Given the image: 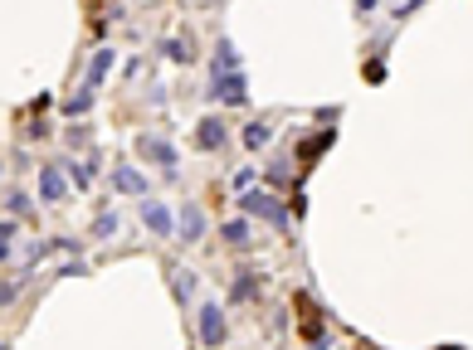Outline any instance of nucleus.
<instances>
[{"label":"nucleus","mask_w":473,"mask_h":350,"mask_svg":"<svg viewBox=\"0 0 473 350\" xmlns=\"http://www.w3.org/2000/svg\"><path fill=\"white\" fill-rule=\"evenodd\" d=\"M210 97H225V102L244 107V102H249V88H244L239 69H234V73H215V83H210Z\"/></svg>","instance_id":"obj_1"},{"label":"nucleus","mask_w":473,"mask_h":350,"mask_svg":"<svg viewBox=\"0 0 473 350\" xmlns=\"http://www.w3.org/2000/svg\"><path fill=\"white\" fill-rule=\"evenodd\" d=\"M225 336H230V331H225V312H220L215 302H205V307H200V340H205V345H225Z\"/></svg>","instance_id":"obj_2"},{"label":"nucleus","mask_w":473,"mask_h":350,"mask_svg":"<svg viewBox=\"0 0 473 350\" xmlns=\"http://www.w3.org/2000/svg\"><path fill=\"white\" fill-rule=\"evenodd\" d=\"M225 122H220V117H205V122H195V146L200 151H220L225 146Z\"/></svg>","instance_id":"obj_3"},{"label":"nucleus","mask_w":473,"mask_h":350,"mask_svg":"<svg viewBox=\"0 0 473 350\" xmlns=\"http://www.w3.org/2000/svg\"><path fill=\"white\" fill-rule=\"evenodd\" d=\"M239 209H249V214H274V224H288V214H283V205H278L274 195H239Z\"/></svg>","instance_id":"obj_4"},{"label":"nucleus","mask_w":473,"mask_h":350,"mask_svg":"<svg viewBox=\"0 0 473 350\" xmlns=\"http://www.w3.org/2000/svg\"><path fill=\"white\" fill-rule=\"evenodd\" d=\"M142 224H146L151 233H171V229H176V224H171V209H166L162 200H146V205H142Z\"/></svg>","instance_id":"obj_5"},{"label":"nucleus","mask_w":473,"mask_h":350,"mask_svg":"<svg viewBox=\"0 0 473 350\" xmlns=\"http://www.w3.org/2000/svg\"><path fill=\"white\" fill-rule=\"evenodd\" d=\"M39 195H44L49 205H59V200L69 195V185H64V175H59V170H44V175H39Z\"/></svg>","instance_id":"obj_6"},{"label":"nucleus","mask_w":473,"mask_h":350,"mask_svg":"<svg viewBox=\"0 0 473 350\" xmlns=\"http://www.w3.org/2000/svg\"><path fill=\"white\" fill-rule=\"evenodd\" d=\"M113 185L122 190V195H146V180L132 170V165H118V175H113Z\"/></svg>","instance_id":"obj_7"},{"label":"nucleus","mask_w":473,"mask_h":350,"mask_svg":"<svg viewBox=\"0 0 473 350\" xmlns=\"http://www.w3.org/2000/svg\"><path fill=\"white\" fill-rule=\"evenodd\" d=\"M142 156L146 161H162V165H176V151L166 141H156V137H142Z\"/></svg>","instance_id":"obj_8"},{"label":"nucleus","mask_w":473,"mask_h":350,"mask_svg":"<svg viewBox=\"0 0 473 350\" xmlns=\"http://www.w3.org/2000/svg\"><path fill=\"white\" fill-rule=\"evenodd\" d=\"M200 233H205V214L195 209V205H186V214H181V239H200Z\"/></svg>","instance_id":"obj_9"},{"label":"nucleus","mask_w":473,"mask_h":350,"mask_svg":"<svg viewBox=\"0 0 473 350\" xmlns=\"http://www.w3.org/2000/svg\"><path fill=\"white\" fill-rule=\"evenodd\" d=\"M239 69V54L230 49V39H220V49H215V64H210V73H234Z\"/></svg>","instance_id":"obj_10"},{"label":"nucleus","mask_w":473,"mask_h":350,"mask_svg":"<svg viewBox=\"0 0 473 350\" xmlns=\"http://www.w3.org/2000/svg\"><path fill=\"white\" fill-rule=\"evenodd\" d=\"M108 64H113V49H102L93 64H88V78H83V88H93V83H102V73H108Z\"/></svg>","instance_id":"obj_11"},{"label":"nucleus","mask_w":473,"mask_h":350,"mask_svg":"<svg viewBox=\"0 0 473 350\" xmlns=\"http://www.w3.org/2000/svg\"><path fill=\"white\" fill-rule=\"evenodd\" d=\"M244 146H249V151H264V146H269V127H264V122H249V127H244Z\"/></svg>","instance_id":"obj_12"},{"label":"nucleus","mask_w":473,"mask_h":350,"mask_svg":"<svg viewBox=\"0 0 473 350\" xmlns=\"http://www.w3.org/2000/svg\"><path fill=\"white\" fill-rule=\"evenodd\" d=\"M88 107H93V88H78V93L64 102V112H69V117H83Z\"/></svg>","instance_id":"obj_13"},{"label":"nucleus","mask_w":473,"mask_h":350,"mask_svg":"<svg viewBox=\"0 0 473 350\" xmlns=\"http://www.w3.org/2000/svg\"><path fill=\"white\" fill-rule=\"evenodd\" d=\"M254 292H258V277H239V282L230 287V297H234V302H254Z\"/></svg>","instance_id":"obj_14"},{"label":"nucleus","mask_w":473,"mask_h":350,"mask_svg":"<svg viewBox=\"0 0 473 350\" xmlns=\"http://www.w3.org/2000/svg\"><path fill=\"white\" fill-rule=\"evenodd\" d=\"M332 141H337L332 132H318V137H307V141H302V156H322V151H327Z\"/></svg>","instance_id":"obj_15"},{"label":"nucleus","mask_w":473,"mask_h":350,"mask_svg":"<svg viewBox=\"0 0 473 350\" xmlns=\"http://www.w3.org/2000/svg\"><path fill=\"white\" fill-rule=\"evenodd\" d=\"M225 239L244 248V244H249V224H244V219H230V224H225Z\"/></svg>","instance_id":"obj_16"},{"label":"nucleus","mask_w":473,"mask_h":350,"mask_svg":"<svg viewBox=\"0 0 473 350\" xmlns=\"http://www.w3.org/2000/svg\"><path fill=\"white\" fill-rule=\"evenodd\" d=\"M69 175H74V185H78V190H88V185H93V165H88V161L69 165Z\"/></svg>","instance_id":"obj_17"},{"label":"nucleus","mask_w":473,"mask_h":350,"mask_svg":"<svg viewBox=\"0 0 473 350\" xmlns=\"http://www.w3.org/2000/svg\"><path fill=\"white\" fill-rule=\"evenodd\" d=\"M190 292H195V277L181 272V277H176V302H190Z\"/></svg>","instance_id":"obj_18"},{"label":"nucleus","mask_w":473,"mask_h":350,"mask_svg":"<svg viewBox=\"0 0 473 350\" xmlns=\"http://www.w3.org/2000/svg\"><path fill=\"white\" fill-rule=\"evenodd\" d=\"M269 185H293V180H288V161L269 165Z\"/></svg>","instance_id":"obj_19"},{"label":"nucleus","mask_w":473,"mask_h":350,"mask_svg":"<svg viewBox=\"0 0 473 350\" xmlns=\"http://www.w3.org/2000/svg\"><path fill=\"white\" fill-rule=\"evenodd\" d=\"M113 229H118V219H113V214H102V219L93 224V233H98V239H108V233H113Z\"/></svg>","instance_id":"obj_20"},{"label":"nucleus","mask_w":473,"mask_h":350,"mask_svg":"<svg viewBox=\"0 0 473 350\" xmlns=\"http://www.w3.org/2000/svg\"><path fill=\"white\" fill-rule=\"evenodd\" d=\"M230 185H234V190H249V185H254V170H234Z\"/></svg>","instance_id":"obj_21"}]
</instances>
